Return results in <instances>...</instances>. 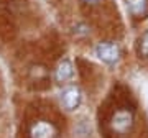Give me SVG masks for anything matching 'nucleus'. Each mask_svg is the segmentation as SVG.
Listing matches in <instances>:
<instances>
[{
    "mask_svg": "<svg viewBox=\"0 0 148 138\" xmlns=\"http://www.w3.org/2000/svg\"><path fill=\"white\" fill-rule=\"evenodd\" d=\"M133 127V113L127 109L117 110L110 118V128L119 135H125Z\"/></svg>",
    "mask_w": 148,
    "mask_h": 138,
    "instance_id": "nucleus-1",
    "label": "nucleus"
},
{
    "mask_svg": "<svg viewBox=\"0 0 148 138\" xmlns=\"http://www.w3.org/2000/svg\"><path fill=\"white\" fill-rule=\"evenodd\" d=\"M58 130L51 122L46 120H38L30 128V138H56Z\"/></svg>",
    "mask_w": 148,
    "mask_h": 138,
    "instance_id": "nucleus-2",
    "label": "nucleus"
},
{
    "mask_svg": "<svg viewBox=\"0 0 148 138\" xmlns=\"http://www.w3.org/2000/svg\"><path fill=\"white\" fill-rule=\"evenodd\" d=\"M95 54H97V58L102 59L104 63L114 64V63L119 61L120 51H119V46L114 44V43H101V44H97V48H95Z\"/></svg>",
    "mask_w": 148,
    "mask_h": 138,
    "instance_id": "nucleus-3",
    "label": "nucleus"
},
{
    "mask_svg": "<svg viewBox=\"0 0 148 138\" xmlns=\"http://www.w3.org/2000/svg\"><path fill=\"white\" fill-rule=\"evenodd\" d=\"M81 90L77 87H66V89L61 92V104L66 110H74L77 109L81 104Z\"/></svg>",
    "mask_w": 148,
    "mask_h": 138,
    "instance_id": "nucleus-4",
    "label": "nucleus"
},
{
    "mask_svg": "<svg viewBox=\"0 0 148 138\" xmlns=\"http://www.w3.org/2000/svg\"><path fill=\"white\" fill-rule=\"evenodd\" d=\"M125 3L135 18H145L148 15V0H125Z\"/></svg>",
    "mask_w": 148,
    "mask_h": 138,
    "instance_id": "nucleus-5",
    "label": "nucleus"
},
{
    "mask_svg": "<svg viewBox=\"0 0 148 138\" xmlns=\"http://www.w3.org/2000/svg\"><path fill=\"white\" fill-rule=\"evenodd\" d=\"M73 74H74V69H73L71 61L64 59V61H61L58 64V68L54 71V79L58 81V82H66V81H69L73 77Z\"/></svg>",
    "mask_w": 148,
    "mask_h": 138,
    "instance_id": "nucleus-6",
    "label": "nucleus"
},
{
    "mask_svg": "<svg viewBox=\"0 0 148 138\" xmlns=\"http://www.w3.org/2000/svg\"><path fill=\"white\" fill-rule=\"evenodd\" d=\"M138 54L143 56V58H148V31L143 33L142 38H140V43H138Z\"/></svg>",
    "mask_w": 148,
    "mask_h": 138,
    "instance_id": "nucleus-7",
    "label": "nucleus"
},
{
    "mask_svg": "<svg viewBox=\"0 0 148 138\" xmlns=\"http://www.w3.org/2000/svg\"><path fill=\"white\" fill-rule=\"evenodd\" d=\"M81 2H84L87 5H97V3H101L102 0H81Z\"/></svg>",
    "mask_w": 148,
    "mask_h": 138,
    "instance_id": "nucleus-8",
    "label": "nucleus"
}]
</instances>
